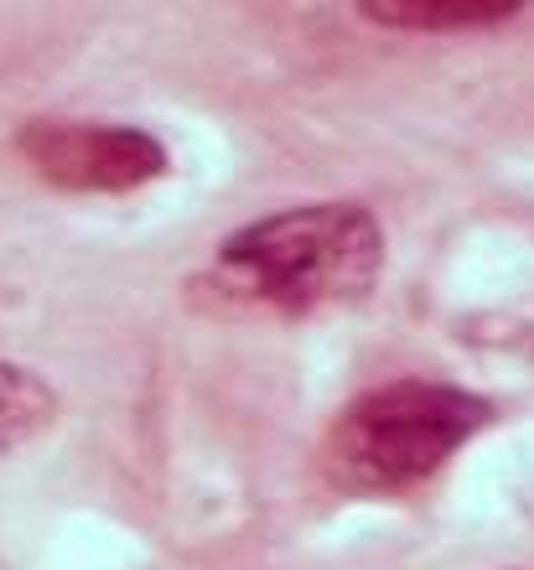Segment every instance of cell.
I'll use <instances>...</instances> for the list:
<instances>
[{
	"instance_id": "cell-1",
	"label": "cell",
	"mask_w": 534,
	"mask_h": 570,
	"mask_svg": "<svg viewBox=\"0 0 534 570\" xmlns=\"http://www.w3.org/2000/svg\"><path fill=\"white\" fill-rule=\"evenodd\" d=\"M379 271L385 228L363 203H307L229 234L208 265V291L239 312L312 316L358 301Z\"/></svg>"
},
{
	"instance_id": "cell-4",
	"label": "cell",
	"mask_w": 534,
	"mask_h": 570,
	"mask_svg": "<svg viewBox=\"0 0 534 570\" xmlns=\"http://www.w3.org/2000/svg\"><path fill=\"white\" fill-rule=\"evenodd\" d=\"M358 16L369 27L385 31H426V37H446V31H488L520 16V0H373L358 6Z\"/></svg>"
},
{
	"instance_id": "cell-3",
	"label": "cell",
	"mask_w": 534,
	"mask_h": 570,
	"mask_svg": "<svg viewBox=\"0 0 534 570\" xmlns=\"http://www.w3.org/2000/svg\"><path fill=\"white\" fill-rule=\"evenodd\" d=\"M16 150L37 177L68 193H135L172 166L151 130L119 120H31Z\"/></svg>"
},
{
	"instance_id": "cell-2",
	"label": "cell",
	"mask_w": 534,
	"mask_h": 570,
	"mask_svg": "<svg viewBox=\"0 0 534 570\" xmlns=\"http://www.w3.org/2000/svg\"><path fill=\"white\" fill-rule=\"evenodd\" d=\"M483 425L493 400L441 384V379H395L363 390L327 431L322 462L342 493H410L430 482Z\"/></svg>"
},
{
	"instance_id": "cell-5",
	"label": "cell",
	"mask_w": 534,
	"mask_h": 570,
	"mask_svg": "<svg viewBox=\"0 0 534 570\" xmlns=\"http://www.w3.org/2000/svg\"><path fill=\"white\" fill-rule=\"evenodd\" d=\"M52 415H58V394L31 368L0 358V446H16V441L47 431Z\"/></svg>"
}]
</instances>
